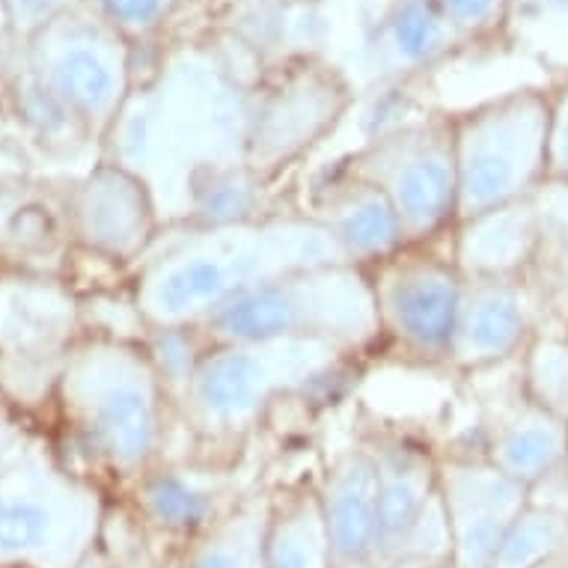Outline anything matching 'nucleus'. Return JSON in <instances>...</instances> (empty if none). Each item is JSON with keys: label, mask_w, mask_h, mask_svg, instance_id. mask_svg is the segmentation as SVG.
<instances>
[{"label": "nucleus", "mask_w": 568, "mask_h": 568, "mask_svg": "<svg viewBox=\"0 0 568 568\" xmlns=\"http://www.w3.org/2000/svg\"><path fill=\"white\" fill-rule=\"evenodd\" d=\"M343 251L304 209L221 226H164L150 253L125 274L143 331L200 327L274 280L336 265Z\"/></svg>", "instance_id": "1"}, {"label": "nucleus", "mask_w": 568, "mask_h": 568, "mask_svg": "<svg viewBox=\"0 0 568 568\" xmlns=\"http://www.w3.org/2000/svg\"><path fill=\"white\" fill-rule=\"evenodd\" d=\"M51 393L72 465L113 497L170 456L176 405L143 336H72Z\"/></svg>", "instance_id": "2"}, {"label": "nucleus", "mask_w": 568, "mask_h": 568, "mask_svg": "<svg viewBox=\"0 0 568 568\" xmlns=\"http://www.w3.org/2000/svg\"><path fill=\"white\" fill-rule=\"evenodd\" d=\"M168 81L159 102L131 108L104 140V159L146 179L164 226L182 215L187 187L212 170L244 164L251 90L217 65L187 63Z\"/></svg>", "instance_id": "3"}, {"label": "nucleus", "mask_w": 568, "mask_h": 568, "mask_svg": "<svg viewBox=\"0 0 568 568\" xmlns=\"http://www.w3.org/2000/svg\"><path fill=\"white\" fill-rule=\"evenodd\" d=\"M364 357L316 339L205 345L176 399L191 456L239 462V453L283 399L343 390Z\"/></svg>", "instance_id": "4"}, {"label": "nucleus", "mask_w": 568, "mask_h": 568, "mask_svg": "<svg viewBox=\"0 0 568 568\" xmlns=\"http://www.w3.org/2000/svg\"><path fill=\"white\" fill-rule=\"evenodd\" d=\"M111 497L37 432L0 474V568H75L99 548Z\"/></svg>", "instance_id": "5"}, {"label": "nucleus", "mask_w": 568, "mask_h": 568, "mask_svg": "<svg viewBox=\"0 0 568 568\" xmlns=\"http://www.w3.org/2000/svg\"><path fill=\"white\" fill-rule=\"evenodd\" d=\"M194 331L203 345L316 339L364 361L382 348L369 274L348 262L286 274Z\"/></svg>", "instance_id": "6"}, {"label": "nucleus", "mask_w": 568, "mask_h": 568, "mask_svg": "<svg viewBox=\"0 0 568 568\" xmlns=\"http://www.w3.org/2000/svg\"><path fill=\"white\" fill-rule=\"evenodd\" d=\"M548 129L541 90H515L453 116L458 221L532 200L550 176Z\"/></svg>", "instance_id": "7"}, {"label": "nucleus", "mask_w": 568, "mask_h": 568, "mask_svg": "<svg viewBox=\"0 0 568 568\" xmlns=\"http://www.w3.org/2000/svg\"><path fill=\"white\" fill-rule=\"evenodd\" d=\"M339 164L390 200L408 244L444 242L453 233L458 221L453 116L435 113L390 125Z\"/></svg>", "instance_id": "8"}, {"label": "nucleus", "mask_w": 568, "mask_h": 568, "mask_svg": "<svg viewBox=\"0 0 568 568\" xmlns=\"http://www.w3.org/2000/svg\"><path fill=\"white\" fill-rule=\"evenodd\" d=\"M369 274L378 313V354L414 366H444L462 307L465 277L447 251V239L432 244H405L382 260Z\"/></svg>", "instance_id": "9"}, {"label": "nucleus", "mask_w": 568, "mask_h": 568, "mask_svg": "<svg viewBox=\"0 0 568 568\" xmlns=\"http://www.w3.org/2000/svg\"><path fill=\"white\" fill-rule=\"evenodd\" d=\"M354 438L369 449L378 474L382 568L399 559H453L438 483L440 449L373 410H361Z\"/></svg>", "instance_id": "10"}, {"label": "nucleus", "mask_w": 568, "mask_h": 568, "mask_svg": "<svg viewBox=\"0 0 568 568\" xmlns=\"http://www.w3.org/2000/svg\"><path fill=\"white\" fill-rule=\"evenodd\" d=\"M348 104L352 93L334 69L310 60L286 65L274 81L251 90L244 168L262 185H274L339 125Z\"/></svg>", "instance_id": "11"}, {"label": "nucleus", "mask_w": 568, "mask_h": 568, "mask_svg": "<svg viewBox=\"0 0 568 568\" xmlns=\"http://www.w3.org/2000/svg\"><path fill=\"white\" fill-rule=\"evenodd\" d=\"M69 230L75 253L129 274L159 242L164 217L146 179L102 155L69 182Z\"/></svg>", "instance_id": "12"}, {"label": "nucleus", "mask_w": 568, "mask_h": 568, "mask_svg": "<svg viewBox=\"0 0 568 568\" xmlns=\"http://www.w3.org/2000/svg\"><path fill=\"white\" fill-rule=\"evenodd\" d=\"M253 485L242 483L239 462L168 456L116 497L131 506L168 557H179L187 541L212 527Z\"/></svg>", "instance_id": "13"}, {"label": "nucleus", "mask_w": 568, "mask_h": 568, "mask_svg": "<svg viewBox=\"0 0 568 568\" xmlns=\"http://www.w3.org/2000/svg\"><path fill=\"white\" fill-rule=\"evenodd\" d=\"M438 483L456 568H491L509 524L530 504V488L476 447L440 449Z\"/></svg>", "instance_id": "14"}, {"label": "nucleus", "mask_w": 568, "mask_h": 568, "mask_svg": "<svg viewBox=\"0 0 568 568\" xmlns=\"http://www.w3.org/2000/svg\"><path fill=\"white\" fill-rule=\"evenodd\" d=\"M57 102L72 113L90 143L102 146L129 102L125 57L102 30H60L42 51L37 72Z\"/></svg>", "instance_id": "15"}, {"label": "nucleus", "mask_w": 568, "mask_h": 568, "mask_svg": "<svg viewBox=\"0 0 568 568\" xmlns=\"http://www.w3.org/2000/svg\"><path fill=\"white\" fill-rule=\"evenodd\" d=\"M541 316L524 277L465 280L447 369L485 375L515 364L539 331Z\"/></svg>", "instance_id": "16"}, {"label": "nucleus", "mask_w": 568, "mask_h": 568, "mask_svg": "<svg viewBox=\"0 0 568 568\" xmlns=\"http://www.w3.org/2000/svg\"><path fill=\"white\" fill-rule=\"evenodd\" d=\"M474 447L515 483L536 488L568 465V419L536 405L521 390L515 366L513 387L483 408Z\"/></svg>", "instance_id": "17"}, {"label": "nucleus", "mask_w": 568, "mask_h": 568, "mask_svg": "<svg viewBox=\"0 0 568 568\" xmlns=\"http://www.w3.org/2000/svg\"><path fill=\"white\" fill-rule=\"evenodd\" d=\"M304 212L334 235L343 260L357 268H373L408 244L390 200L339 161L313 179Z\"/></svg>", "instance_id": "18"}, {"label": "nucleus", "mask_w": 568, "mask_h": 568, "mask_svg": "<svg viewBox=\"0 0 568 568\" xmlns=\"http://www.w3.org/2000/svg\"><path fill=\"white\" fill-rule=\"evenodd\" d=\"M334 568H382L378 474L369 449L354 438L316 476Z\"/></svg>", "instance_id": "19"}, {"label": "nucleus", "mask_w": 568, "mask_h": 568, "mask_svg": "<svg viewBox=\"0 0 568 568\" xmlns=\"http://www.w3.org/2000/svg\"><path fill=\"white\" fill-rule=\"evenodd\" d=\"M72 253L69 185L0 179V265L48 280Z\"/></svg>", "instance_id": "20"}, {"label": "nucleus", "mask_w": 568, "mask_h": 568, "mask_svg": "<svg viewBox=\"0 0 568 568\" xmlns=\"http://www.w3.org/2000/svg\"><path fill=\"white\" fill-rule=\"evenodd\" d=\"M536 244L532 200L470 215L453 226L447 251L465 280L524 277Z\"/></svg>", "instance_id": "21"}, {"label": "nucleus", "mask_w": 568, "mask_h": 568, "mask_svg": "<svg viewBox=\"0 0 568 568\" xmlns=\"http://www.w3.org/2000/svg\"><path fill=\"white\" fill-rule=\"evenodd\" d=\"M265 568H334L316 479L274 485L265 532Z\"/></svg>", "instance_id": "22"}, {"label": "nucleus", "mask_w": 568, "mask_h": 568, "mask_svg": "<svg viewBox=\"0 0 568 568\" xmlns=\"http://www.w3.org/2000/svg\"><path fill=\"white\" fill-rule=\"evenodd\" d=\"M536 244L524 283L530 286L541 325H568V182L548 179L532 194Z\"/></svg>", "instance_id": "23"}, {"label": "nucleus", "mask_w": 568, "mask_h": 568, "mask_svg": "<svg viewBox=\"0 0 568 568\" xmlns=\"http://www.w3.org/2000/svg\"><path fill=\"white\" fill-rule=\"evenodd\" d=\"M271 491L256 483L244 491L212 527L187 541L173 559V568H265Z\"/></svg>", "instance_id": "24"}, {"label": "nucleus", "mask_w": 568, "mask_h": 568, "mask_svg": "<svg viewBox=\"0 0 568 568\" xmlns=\"http://www.w3.org/2000/svg\"><path fill=\"white\" fill-rule=\"evenodd\" d=\"M562 557H568V513L530 500L509 524L491 568H545Z\"/></svg>", "instance_id": "25"}, {"label": "nucleus", "mask_w": 568, "mask_h": 568, "mask_svg": "<svg viewBox=\"0 0 568 568\" xmlns=\"http://www.w3.org/2000/svg\"><path fill=\"white\" fill-rule=\"evenodd\" d=\"M518 382L536 405L568 419V325H539L518 357Z\"/></svg>", "instance_id": "26"}, {"label": "nucleus", "mask_w": 568, "mask_h": 568, "mask_svg": "<svg viewBox=\"0 0 568 568\" xmlns=\"http://www.w3.org/2000/svg\"><path fill=\"white\" fill-rule=\"evenodd\" d=\"M456 33L438 0H402L387 19L384 42L396 63L423 65L444 54Z\"/></svg>", "instance_id": "27"}, {"label": "nucleus", "mask_w": 568, "mask_h": 568, "mask_svg": "<svg viewBox=\"0 0 568 568\" xmlns=\"http://www.w3.org/2000/svg\"><path fill=\"white\" fill-rule=\"evenodd\" d=\"M19 116L24 122V129L45 143L51 150L57 146H72L75 140H87L72 113L65 111L63 104L57 102V95L45 87V81L33 75L28 84H21L19 90ZM90 143V140H87Z\"/></svg>", "instance_id": "28"}, {"label": "nucleus", "mask_w": 568, "mask_h": 568, "mask_svg": "<svg viewBox=\"0 0 568 568\" xmlns=\"http://www.w3.org/2000/svg\"><path fill=\"white\" fill-rule=\"evenodd\" d=\"M550 129H548V179L568 182V78L548 93Z\"/></svg>", "instance_id": "29"}, {"label": "nucleus", "mask_w": 568, "mask_h": 568, "mask_svg": "<svg viewBox=\"0 0 568 568\" xmlns=\"http://www.w3.org/2000/svg\"><path fill=\"white\" fill-rule=\"evenodd\" d=\"M170 0H102L104 16L125 30H150L168 12Z\"/></svg>", "instance_id": "30"}, {"label": "nucleus", "mask_w": 568, "mask_h": 568, "mask_svg": "<svg viewBox=\"0 0 568 568\" xmlns=\"http://www.w3.org/2000/svg\"><path fill=\"white\" fill-rule=\"evenodd\" d=\"M438 7L458 33H465V30L470 33V30L488 28L500 16L504 0H438Z\"/></svg>", "instance_id": "31"}, {"label": "nucleus", "mask_w": 568, "mask_h": 568, "mask_svg": "<svg viewBox=\"0 0 568 568\" xmlns=\"http://www.w3.org/2000/svg\"><path fill=\"white\" fill-rule=\"evenodd\" d=\"M37 432L30 429L28 423L21 417H16L3 402H0V474L12 465V458L19 456L21 449L28 447V440L33 438Z\"/></svg>", "instance_id": "32"}, {"label": "nucleus", "mask_w": 568, "mask_h": 568, "mask_svg": "<svg viewBox=\"0 0 568 568\" xmlns=\"http://www.w3.org/2000/svg\"><path fill=\"white\" fill-rule=\"evenodd\" d=\"M12 3H16V16L24 24H42L57 7V0H12Z\"/></svg>", "instance_id": "33"}, {"label": "nucleus", "mask_w": 568, "mask_h": 568, "mask_svg": "<svg viewBox=\"0 0 568 568\" xmlns=\"http://www.w3.org/2000/svg\"><path fill=\"white\" fill-rule=\"evenodd\" d=\"M384 568H456L453 559H399Z\"/></svg>", "instance_id": "34"}, {"label": "nucleus", "mask_w": 568, "mask_h": 568, "mask_svg": "<svg viewBox=\"0 0 568 568\" xmlns=\"http://www.w3.org/2000/svg\"><path fill=\"white\" fill-rule=\"evenodd\" d=\"M75 568H111V562H108L102 545H99V548L90 550V554H87V557L81 559V562H78Z\"/></svg>", "instance_id": "35"}, {"label": "nucleus", "mask_w": 568, "mask_h": 568, "mask_svg": "<svg viewBox=\"0 0 568 568\" xmlns=\"http://www.w3.org/2000/svg\"><path fill=\"white\" fill-rule=\"evenodd\" d=\"M545 568H568V557L557 559V562H550V566H545Z\"/></svg>", "instance_id": "36"}]
</instances>
